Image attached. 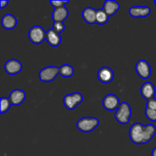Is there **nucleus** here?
Instances as JSON below:
<instances>
[{"instance_id": "1", "label": "nucleus", "mask_w": 156, "mask_h": 156, "mask_svg": "<svg viewBox=\"0 0 156 156\" xmlns=\"http://www.w3.org/2000/svg\"><path fill=\"white\" fill-rule=\"evenodd\" d=\"M156 133V127L153 124L146 126L140 123H135L129 128V136L132 143L136 145L149 143Z\"/></svg>"}, {"instance_id": "2", "label": "nucleus", "mask_w": 156, "mask_h": 156, "mask_svg": "<svg viewBox=\"0 0 156 156\" xmlns=\"http://www.w3.org/2000/svg\"><path fill=\"white\" fill-rule=\"evenodd\" d=\"M131 115H132V110L129 104L126 102H122L118 109L116 111L114 117L119 123L125 125L129 122Z\"/></svg>"}, {"instance_id": "3", "label": "nucleus", "mask_w": 156, "mask_h": 156, "mask_svg": "<svg viewBox=\"0 0 156 156\" xmlns=\"http://www.w3.org/2000/svg\"><path fill=\"white\" fill-rule=\"evenodd\" d=\"M99 120L96 117H85L79 119L76 123L77 129L82 133H90L98 127Z\"/></svg>"}, {"instance_id": "4", "label": "nucleus", "mask_w": 156, "mask_h": 156, "mask_svg": "<svg viewBox=\"0 0 156 156\" xmlns=\"http://www.w3.org/2000/svg\"><path fill=\"white\" fill-rule=\"evenodd\" d=\"M83 101V96L79 92H74L64 96L63 105L69 111L74 110Z\"/></svg>"}, {"instance_id": "5", "label": "nucleus", "mask_w": 156, "mask_h": 156, "mask_svg": "<svg viewBox=\"0 0 156 156\" xmlns=\"http://www.w3.org/2000/svg\"><path fill=\"white\" fill-rule=\"evenodd\" d=\"M47 32L41 26H34L29 30L28 38L34 44H41L46 40Z\"/></svg>"}, {"instance_id": "6", "label": "nucleus", "mask_w": 156, "mask_h": 156, "mask_svg": "<svg viewBox=\"0 0 156 156\" xmlns=\"http://www.w3.org/2000/svg\"><path fill=\"white\" fill-rule=\"evenodd\" d=\"M59 75V68L56 66H47L39 73V79L43 82H50Z\"/></svg>"}, {"instance_id": "7", "label": "nucleus", "mask_w": 156, "mask_h": 156, "mask_svg": "<svg viewBox=\"0 0 156 156\" xmlns=\"http://www.w3.org/2000/svg\"><path fill=\"white\" fill-rule=\"evenodd\" d=\"M120 99L114 94H107L102 101V105L105 110L108 111H114L118 109L120 105Z\"/></svg>"}, {"instance_id": "8", "label": "nucleus", "mask_w": 156, "mask_h": 156, "mask_svg": "<svg viewBox=\"0 0 156 156\" xmlns=\"http://www.w3.org/2000/svg\"><path fill=\"white\" fill-rule=\"evenodd\" d=\"M136 71L138 76L143 79H147L151 76V66L145 59H140L136 65Z\"/></svg>"}, {"instance_id": "9", "label": "nucleus", "mask_w": 156, "mask_h": 156, "mask_svg": "<svg viewBox=\"0 0 156 156\" xmlns=\"http://www.w3.org/2000/svg\"><path fill=\"white\" fill-rule=\"evenodd\" d=\"M5 71L11 76L17 75L22 69V64L20 61L15 59H11L5 63Z\"/></svg>"}, {"instance_id": "10", "label": "nucleus", "mask_w": 156, "mask_h": 156, "mask_svg": "<svg viewBox=\"0 0 156 156\" xmlns=\"http://www.w3.org/2000/svg\"><path fill=\"white\" fill-rule=\"evenodd\" d=\"M98 78L102 83L108 84L113 81L114 78V71L110 67H101L98 72Z\"/></svg>"}, {"instance_id": "11", "label": "nucleus", "mask_w": 156, "mask_h": 156, "mask_svg": "<svg viewBox=\"0 0 156 156\" xmlns=\"http://www.w3.org/2000/svg\"><path fill=\"white\" fill-rule=\"evenodd\" d=\"M12 105L14 106H18L21 105L26 98V94L23 90L21 89H14L9 94V97Z\"/></svg>"}, {"instance_id": "12", "label": "nucleus", "mask_w": 156, "mask_h": 156, "mask_svg": "<svg viewBox=\"0 0 156 156\" xmlns=\"http://www.w3.org/2000/svg\"><path fill=\"white\" fill-rule=\"evenodd\" d=\"M140 93H141L142 97L146 100H150V99L154 98L156 93L155 87L152 82H146L143 84L140 89Z\"/></svg>"}, {"instance_id": "13", "label": "nucleus", "mask_w": 156, "mask_h": 156, "mask_svg": "<svg viewBox=\"0 0 156 156\" xmlns=\"http://www.w3.org/2000/svg\"><path fill=\"white\" fill-rule=\"evenodd\" d=\"M151 13V9L147 6H133L129 9V14L133 18H145Z\"/></svg>"}, {"instance_id": "14", "label": "nucleus", "mask_w": 156, "mask_h": 156, "mask_svg": "<svg viewBox=\"0 0 156 156\" xmlns=\"http://www.w3.org/2000/svg\"><path fill=\"white\" fill-rule=\"evenodd\" d=\"M46 40L49 45L51 47H56L59 46L62 41V38L60 37V34L56 32L54 29L51 28L47 31V35H46Z\"/></svg>"}, {"instance_id": "15", "label": "nucleus", "mask_w": 156, "mask_h": 156, "mask_svg": "<svg viewBox=\"0 0 156 156\" xmlns=\"http://www.w3.org/2000/svg\"><path fill=\"white\" fill-rule=\"evenodd\" d=\"M96 15H97V9L91 7L85 8L82 12V16L83 20L89 24H95Z\"/></svg>"}, {"instance_id": "16", "label": "nucleus", "mask_w": 156, "mask_h": 156, "mask_svg": "<svg viewBox=\"0 0 156 156\" xmlns=\"http://www.w3.org/2000/svg\"><path fill=\"white\" fill-rule=\"evenodd\" d=\"M69 16V10L66 6L55 9L52 14L53 22H63Z\"/></svg>"}, {"instance_id": "17", "label": "nucleus", "mask_w": 156, "mask_h": 156, "mask_svg": "<svg viewBox=\"0 0 156 156\" xmlns=\"http://www.w3.org/2000/svg\"><path fill=\"white\" fill-rule=\"evenodd\" d=\"M17 18L12 14H6L2 18V25L6 30H12L17 25Z\"/></svg>"}, {"instance_id": "18", "label": "nucleus", "mask_w": 156, "mask_h": 156, "mask_svg": "<svg viewBox=\"0 0 156 156\" xmlns=\"http://www.w3.org/2000/svg\"><path fill=\"white\" fill-rule=\"evenodd\" d=\"M103 9L108 14V16H113L120 9V4L113 0H106L104 3Z\"/></svg>"}, {"instance_id": "19", "label": "nucleus", "mask_w": 156, "mask_h": 156, "mask_svg": "<svg viewBox=\"0 0 156 156\" xmlns=\"http://www.w3.org/2000/svg\"><path fill=\"white\" fill-rule=\"evenodd\" d=\"M74 69L69 64H63L59 67V75L62 77L69 78L74 74Z\"/></svg>"}, {"instance_id": "20", "label": "nucleus", "mask_w": 156, "mask_h": 156, "mask_svg": "<svg viewBox=\"0 0 156 156\" xmlns=\"http://www.w3.org/2000/svg\"><path fill=\"white\" fill-rule=\"evenodd\" d=\"M108 20H109V16L105 12V11L103 9H98L97 15H96V23L100 25H103L108 22Z\"/></svg>"}, {"instance_id": "21", "label": "nucleus", "mask_w": 156, "mask_h": 156, "mask_svg": "<svg viewBox=\"0 0 156 156\" xmlns=\"http://www.w3.org/2000/svg\"><path fill=\"white\" fill-rule=\"evenodd\" d=\"M0 102H1V110H0V113H1L2 114H5V113L7 112V111L10 109L12 103H11L9 98L5 97L1 98Z\"/></svg>"}, {"instance_id": "22", "label": "nucleus", "mask_w": 156, "mask_h": 156, "mask_svg": "<svg viewBox=\"0 0 156 156\" xmlns=\"http://www.w3.org/2000/svg\"><path fill=\"white\" fill-rule=\"evenodd\" d=\"M145 114H146V117H147V119H149L150 121H156V110H152L146 108Z\"/></svg>"}, {"instance_id": "23", "label": "nucleus", "mask_w": 156, "mask_h": 156, "mask_svg": "<svg viewBox=\"0 0 156 156\" xmlns=\"http://www.w3.org/2000/svg\"><path fill=\"white\" fill-rule=\"evenodd\" d=\"M69 1H57V0H51L50 1V5L55 9H59V8L64 7L66 4H68Z\"/></svg>"}, {"instance_id": "24", "label": "nucleus", "mask_w": 156, "mask_h": 156, "mask_svg": "<svg viewBox=\"0 0 156 156\" xmlns=\"http://www.w3.org/2000/svg\"><path fill=\"white\" fill-rule=\"evenodd\" d=\"M53 29H54L59 34H61L65 30V25L63 22H53Z\"/></svg>"}, {"instance_id": "25", "label": "nucleus", "mask_w": 156, "mask_h": 156, "mask_svg": "<svg viewBox=\"0 0 156 156\" xmlns=\"http://www.w3.org/2000/svg\"><path fill=\"white\" fill-rule=\"evenodd\" d=\"M146 108L152 110H156V99L152 98L150 100H148Z\"/></svg>"}, {"instance_id": "26", "label": "nucleus", "mask_w": 156, "mask_h": 156, "mask_svg": "<svg viewBox=\"0 0 156 156\" xmlns=\"http://www.w3.org/2000/svg\"><path fill=\"white\" fill-rule=\"evenodd\" d=\"M8 4H9V1L8 0H1L0 1V9H4V8H5L8 5Z\"/></svg>"}, {"instance_id": "27", "label": "nucleus", "mask_w": 156, "mask_h": 156, "mask_svg": "<svg viewBox=\"0 0 156 156\" xmlns=\"http://www.w3.org/2000/svg\"><path fill=\"white\" fill-rule=\"evenodd\" d=\"M152 156H156V147L154 148L152 152Z\"/></svg>"}, {"instance_id": "28", "label": "nucleus", "mask_w": 156, "mask_h": 156, "mask_svg": "<svg viewBox=\"0 0 156 156\" xmlns=\"http://www.w3.org/2000/svg\"><path fill=\"white\" fill-rule=\"evenodd\" d=\"M154 3H155V6H156V0H155V2H154Z\"/></svg>"}]
</instances>
